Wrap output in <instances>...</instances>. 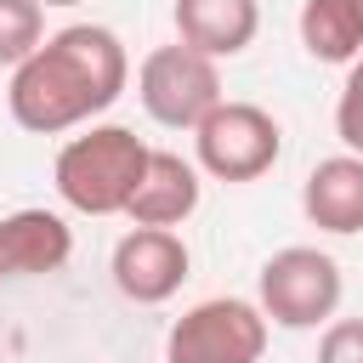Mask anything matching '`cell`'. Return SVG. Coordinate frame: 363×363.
Listing matches in <instances>:
<instances>
[{
  "instance_id": "6da1fadb",
  "label": "cell",
  "mask_w": 363,
  "mask_h": 363,
  "mask_svg": "<svg viewBox=\"0 0 363 363\" xmlns=\"http://www.w3.org/2000/svg\"><path fill=\"white\" fill-rule=\"evenodd\" d=\"M125 79H130V57H125L119 34L102 23H68V28L45 34V45L23 68H11L6 108L23 130L57 136V130H74V125H91L96 113H108L119 102Z\"/></svg>"
},
{
  "instance_id": "7a4b0ae2",
  "label": "cell",
  "mask_w": 363,
  "mask_h": 363,
  "mask_svg": "<svg viewBox=\"0 0 363 363\" xmlns=\"http://www.w3.org/2000/svg\"><path fill=\"white\" fill-rule=\"evenodd\" d=\"M147 159L153 147L130 130V125H91L79 136L62 142L51 176H57V193L68 210L79 216H125L142 176H147Z\"/></svg>"
},
{
  "instance_id": "3957f363",
  "label": "cell",
  "mask_w": 363,
  "mask_h": 363,
  "mask_svg": "<svg viewBox=\"0 0 363 363\" xmlns=\"http://www.w3.org/2000/svg\"><path fill=\"white\" fill-rule=\"evenodd\" d=\"M261 312L267 323H284V329H318L335 318L340 295H346V278H340V261L312 250V244H289L278 255H267L261 267Z\"/></svg>"
},
{
  "instance_id": "277c9868",
  "label": "cell",
  "mask_w": 363,
  "mask_h": 363,
  "mask_svg": "<svg viewBox=\"0 0 363 363\" xmlns=\"http://www.w3.org/2000/svg\"><path fill=\"white\" fill-rule=\"evenodd\" d=\"M136 96L147 108V119L170 125V130H199L227 96H221V68L199 51H187L182 40L176 45H159L142 57L136 68Z\"/></svg>"
},
{
  "instance_id": "5b68a950",
  "label": "cell",
  "mask_w": 363,
  "mask_h": 363,
  "mask_svg": "<svg viewBox=\"0 0 363 363\" xmlns=\"http://www.w3.org/2000/svg\"><path fill=\"white\" fill-rule=\"evenodd\" d=\"M267 312L238 295H210L170 323L164 363H261Z\"/></svg>"
},
{
  "instance_id": "8992f818",
  "label": "cell",
  "mask_w": 363,
  "mask_h": 363,
  "mask_svg": "<svg viewBox=\"0 0 363 363\" xmlns=\"http://www.w3.org/2000/svg\"><path fill=\"white\" fill-rule=\"evenodd\" d=\"M193 147H199V170H210L216 182H255L278 164L284 130L255 102H221L193 130Z\"/></svg>"
},
{
  "instance_id": "52a82bcc",
  "label": "cell",
  "mask_w": 363,
  "mask_h": 363,
  "mask_svg": "<svg viewBox=\"0 0 363 363\" xmlns=\"http://www.w3.org/2000/svg\"><path fill=\"white\" fill-rule=\"evenodd\" d=\"M187 278V244L176 227H130L113 244V289L136 306H159Z\"/></svg>"
},
{
  "instance_id": "ba28073f",
  "label": "cell",
  "mask_w": 363,
  "mask_h": 363,
  "mask_svg": "<svg viewBox=\"0 0 363 363\" xmlns=\"http://www.w3.org/2000/svg\"><path fill=\"white\" fill-rule=\"evenodd\" d=\"M68 255H74V227L57 210H11V216H0V272L6 278L62 272Z\"/></svg>"
},
{
  "instance_id": "9c48e42d",
  "label": "cell",
  "mask_w": 363,
  "mask_h": 363,
  "mask_svg": "<svg viewBox=\"0 0 363 363\" xmlns=\"http://www.w3.org/2000/svg\"><path fill=\"white\" fill-rule=\"evenodd\" d=\"M255 34H261L255 0H176V40L210 62L238 57Z\"/></svg>"
},
{
  "instance_id": "30bf717a",
  "label": "cell",
  "mask_w": 363,
  "mask_h": 363,
  "mask_svg": "<svg viewBox=\"0 0 363 363\" xmlns=\"http://www.w3.org/2000/svg\"><path fill=\"white\" fill-rule=\"evenodd\" d=\"M301 210L312 227L323 233H363V159L357 153H335L318 159L306 187H301Z\"/></svg>"
},
{
  "instance_id": "8fae6325",
  "label": "cell",
  "mask_w": 363,
  "mask_h": 363,
  "mask_svg": "<svg viewBox=\"0 0 363 363\" xmlns=\"http://www.w3.org/2000/svg\"><path fill=\"white\" fill-rule=\"evenodd\" d=\"M199 193H204L199 170H193L182 153L153 147L147 176H142V187H136V199H130L125 216H130L136 227H182V221L199 210Z\"/></svg>"
},
{
  "instance_id": "7c38bea8",
  "label": "cell",
  "mask_w": 363,
  "mask_h": 363,
  "mask_svg": "<svg viewBox=\"0 0 363 363\" xmlns=\"http://www.w3.org/2000/svg\"><path fill=\"white\" fill-rule=\"evenodd\" d=\"M301 45L318 62H357L363 57V6L357 0H306Z\"/></svg>"
},
{
  "instance_id": "4fadbf2b",
  "label": "cell",
  "mask_w": 363,
  "mask_h": 363,
  "mask_svg": "<svg viewBox=\"0 0 363 363\" xmlns=\"http://www.w3.org/2000/svg\"><path fill=\"white\" fill-rule=\"evenodd\" d=\"M45 45V6L40 0H0V68H23Z\"/></svg>"
},
{
  "instance_id": "5bb4252c",
  "label": "cell",
  "mask_w": 363,
  "mask_h": 363,
  "mask_svg": "<svg viewBox=\"0 0 363 363\" xmlns=\"http://www.w3.org/2000/svg\"><path fill=\"white\" fill-rule=\"evenodd\" d=\"M335 136L346 142V153L363 159V57L352 62L346 85H340V102H335Z\"/></svg>"
},
{
  "instance_id": "9a60e30c",
  "label": "cell",
  "mask_w": 363,
  "mask_h": 363,
  "mask_svg": "<svg viewBox=\"0 0 363 363\" xmlns=\"http://www.w3.org/2000/svg\"><path fill=\"white\" fill-rule=\"evenodd\" d=\"M318 363H363V318H340L318 340Z\"/></svg>"
},
{
  "instance_id": "2e32d148",
  "label": "cell",
  "mask_w": 363,
  "mask_h": 363,
  "mask_svg": "<svg viewBox=\"0 0 363 363\" xmlns=\"http://www.w3.org/2000/svg\"><path fill=\"white\" fill-rule=\"evenodd\" d=\"M40 6H79V0H40Z\"/></svg>"
},
{
  "instance_id": "e0dca14e",
  "label": "cell",
  "mask_w": 363,
  "mask_h": 363,
  "mask_svg": "<svg viewBox=\"0 0 363 363\" xmlns=\"http://www.w3.org/2000/svg\"><path fill=\"white\" fill-rule=\"evenodd\" d=\"M357 6H363V0H357Z\"/></svg>"
},
{
  "instance_id": "ac0fdd59",
  "label": "cell",
  "mask_w": 363,
  "mask_h": 363,
  "mask_svg": "<svg viewBox=\"0 0 363 363\" xmlns=\"http://www.w3.org/2000/svg\"><path fill=\"white\" fill-rule=\"evenodd\" d=\"M0 278H6V272H0Z\"/></svg>"
}]
</instances>
